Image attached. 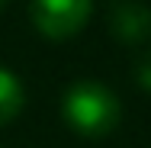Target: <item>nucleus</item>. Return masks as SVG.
Masks as SVG:
<instances>
[{
  "mask_svg": "<svg viewBox=\"0 0 151 148\" xmlns=\"http://www.w3.org/2000/svg\"><path fill=\"white\" fill-rule=\"evenodd\" d=\"M23 106H26V87H23V81L10 68H0V129L10 126L13 119L19 116Z\"/></svg>",
  "mask_w": 151,
  "mask_h": 148,
  "instance_id": "nucleus-4",
  "label": "nucleus"
},
{
  "mask_svg": "<svg viewBox=\"0 0 151 148\" xmlns=\"http://www.w3.org/2000/svg\"><path fill=\"white\" fill-rule=\"evenodd\" d=\"M93 0H32L29 19L39 35L52 42H68L90 23Z\"/></svg>",
  "mask_w": 151,
  "mask_h": 148,
  "instance_id": "nucleus-2",
  "label": "nucleus"
},
{
  "mask_svg": "<svg viewBox=\"0 0 151 148\" xmlns=\"http://www.w3.org/2000/svg\"><path fill=\"white\" fill-rule=\"evenodd\" d=\"M61 116L68 122V129L77 132L81 139H103L119 126L122 103L116 90H109L103 81L81 77L74 84H68V90H64Z\"/></svg>",
  "mask_w": 151,
  "mask_h": 148,
  "instance_id": "nucleus-1",
  "label": "nucleus"
},
{
  "mask_svg": "<svg viewBox=\"0 0 151 148\" xmlns=\"http://www.w3.org/2000/svg\"><path fill=\"white\" fill-rule=\"evenodd\" d=\"M132 74H135L138 87L145 90V93H151V52L138 58V64H135V71H132Z\"/></svg>",
  "mask_w": 151,
  "mask_h": 148,
  "instance_id": "nucleus-5",
  "label": "nucleus"
},
{
  "mask_svg": "<svg viewBox=\"0 0 151 148\" xmlns=\"http://www.w3.org/2000/svg\"><path fill=\"white\" fill-rule=\"evenodd\" d=\"M6 3H10V0H0V10H3V6H6Z\"/></svg>",
  "mask_w": 151,
  "mask_h": 148,
  "instance_id": "nucleus-6",
  "label": "nucleus"
},
{
  "mask_svg": "<svg viewBox=\"0 0 151 148\" xmlns=\"http://www.w3.org/2000/svg\"><path fill=\"white\" fill-rule=\"evenodd\" d=\"M106 26L122 45H142L151 39V6L145 0H113Z\"/></svg>",
  "mask_w": 151,
  "mask_h": 148,
  "instance_id": "nucleus-3",
  "label": "nucleus"
}]
</instances>
